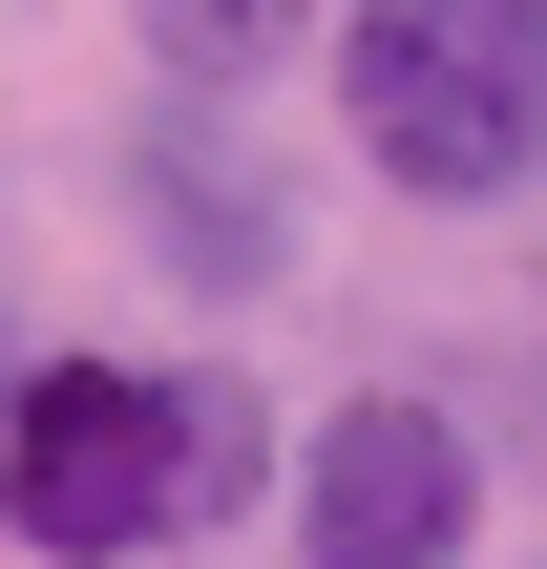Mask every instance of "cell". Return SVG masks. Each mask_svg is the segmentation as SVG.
<instances>
[{"label": "cell", "instance_id": "cell-1", "mask_svg": "<svg viewBox=\"0 0 547 569\" xmlns=\"http://www.w3.org/2000/svg\"><path fill=\"white\" fill-rule=\"evenodd\" d=\"M253 486H274V401L232 359H21L0 380V549L21 569L211 549Z\"/></svg>", "mask_w": 547, "mask_h": 569}, {"label": "cell", "instance_id": "cell-2", "mask_svg": "<svg viewBox=\"0 0 547 569\" xmlns=\"http://www.w3.org/2000/svg\"><path fill=\"white\" fill-rule=\"evenodd\" d=\"M337 127L401 211L547 190V21L527 0H337Z\"/></svg>", "mask_w": 547, "mask_h": 569}, {"label": "cell", "instance_id": "cell-3", "mask_svg": "<svg viewBox=\"0 0 547 569\" xmlns=\"http://www.w3.org/2000/svg\"><path fill=\"white\" fill-rule=\"evenodd\" d=\"M464 549H485V422L401 401V380L316 401V443H295V569H464Z\"/></svg>", "mask_w": 547, "mask_h": 569}, {"label": "cell", "instance_id": "cell-4", "mask_svg": "<svg viewBox=\"0 0 547 569\" xmlns=\"http://www.w3.org/2000/svg\"><path fill=\"white\" fill-rule=\"evenodd\" d=\"M126 211H148V253H169L190 296H274V274H295V190L232 148V106H148Z\"/></svg>", "mask_w": 547, "mask_h": 569}, {"label": "cell", "instance_id": "cell-5", "mask_svg": "<svg viewBox=\"0 0 547 569\" xmlns=\"http://www.w3.org/2000/svg\"><path fill=\"white\" fill-rule=\"evenodd\" d=\"M148 21V63H169V106H232V84H274L337 0H126Z\"/></svg>", "mask_w": 547, "mask_h": 569}, {"label": "cell", "instance_id": "cell-6", "mask_svg": "<svg viewBox=\"0 0 547 569\" xmlns=\"http://www.w3.org/2000/svg\"><path fill=\"white\" fill-rule=\"evenodd\" d=\"M0 380H21V338H0Z\"/></svg>", "mask_w": 547, "mask_h": 569}, {"label": "cell", "instance_id": "cell-7", "mask_svg": "<svg viewBox=\"0 0 547 569\" xmlns=\"http://www.w3.org/2000/svg\"><path fill=\"white\" fill-rule=\"evenodd\" d=\"M527 21H547V0H527Z\"/></svg>", "mask_w": 547, "mask_h": 569}]
</instances>
